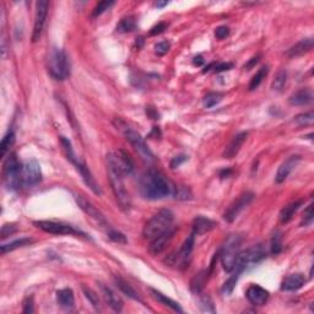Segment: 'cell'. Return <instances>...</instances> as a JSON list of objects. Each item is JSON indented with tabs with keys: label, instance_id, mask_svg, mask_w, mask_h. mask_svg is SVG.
<instances>
[{
	"label": "cell",
	"instance_id": "6da1fadb",
	"mask_svg": "<svg viewBox=\"0 0 314 314\" xmlns=\"http://www.w3.org/2000/svg\"><path fill=\"white\" fill-rule=\"evenodd\" d=\"M107 172L113 194H114L119 206L127 211L132 206V199H130V195L124 184L125 175L120 170V166L118 163L114 152H111L107 155Z\"/></svg>",
	"mask_w": 314,
	"mask_h": 314
},
{
	"label": "cell",
	"instance_id": "7a4b0ae2",
	"mask_svg": "<svg viewBox=\"0 0 314 314\" xmlns=\"http://www.w3.org/2000/svg\"><path fill=\"white\" fill-rule=\"evenodd\" d=\"M140 192L146 199L160 200L171 194V184L162 173L151 168L140 178Z\"/></svg>",
	"mask_w": 314,
	"mask_h": 314
},
{
	"label": "cell",
	"instance_id": "3957f363",
	"mask_svg": "<svg viewBox=\"0 0 314 314\" xmlns=\"http://www.w3.org/2000/svg\"><path fill=\"white\" fill-rule=\"evenodd\" d=\"M113 124H114V127L117 128L118 130L122 132V134L124 135L127 141L130 142V145L134 147L135 151L140 155V157H141L145 162L147 163L154 162L155 161L154 154H152L151 150H150L149 146L146 145L144 137H142L136 130L133 129V128L129 127L124 120L119 119V118H115V119L113 120Z\"/></svg>",
	"mask_w": 314,
	"mask_h": 314
},
{
	"label": "cell",
	"instance_id": "277c9868",
	"mask_svg": "<svg viewBox=\"0 0 314 314\" xmlns=\"http://www.w3.org/2000/svg\"><path fill=\"white\" fill-rule=\"evenodd\" d=\"M173 220H175V216H173L171 210H160L146 222L144 229H142V236H144L145 240L152 241L154 238L162 234L163 232L168 231L172 227Z\"/></svg>",
	"mask_w": 314,
	"mask_h": 314
},
{
	"label": "cell",
	"instance_id": "5b68a950",
	"mask_svg": "<svg viewBox=\"0 0 314 314\" xmlns=\"http://www.w3.org/2000/svg\"><path fill=\"white\" fill-rule=\"evenodd\" d=\"M241 245H242V237L240 234H231L224 241L221 249L219 250L221 264L227 272L233 271L236 260H237L238 254L241 253Z\"/></svg>",
	"mask_w": 314,
	"mask_h": 314
},
{
	"label": "cell",
	"instance_id": "8992f818",
	"mask_svg": "<svg viewBox=\"0 0 314 314\" xmlns=\"http://www.w3.org/2000/svg\"><path fill=\"white\" fill-rule=\"evenodd\" d=\"M3 180L9 190H18L22 183V165L16 154H10L3 166Z\"/></svg>",
	"mask_w": 314,
	"mask_h": 314
},
{
	"label": "cell",
	"instance_id": "52a82bcc",
	"mask_svg": "<svg viewBox=\"0 0 314 314\" xmlns=\"http://www.w3.org/2000/svg\"><path fill=\"white\" fill-rule=\"evenodd\" d=\"M48 71L55 80H65L70 75V63L67 53L59 48H53L48 57Z\"/></svg>",
	"mask_w": 314,
	"mask_h": 314
},
{
	"label": "cell",
	"instance_id": "ba28073f",
	"mask_svg": "<svg viewBox=\"0 0 314 314\" xmlns=\"http://www.w3.org/2000/svg\"><path fill=\"white\" fill-rule=\"evenodd\" d=\"M265 257H267V250H265L264 246H253V247L248 248L245 252H241L240 254H238L237 260H236V265H234V269L232 272L240 275L241 272L245 271L247 268L262 262Z\"/></svg>",
	"mask_w": 314,
	"mask_h": 314
},
{
	"label": "cell",
	"instance_id": "9c48e42d",
	"mask_svg": "<svg viewBox=\"0 0 314 314\" xmlns=\"http://www.w3.org/2000/svg\"><path fill=\"white\" fill-rule=\"evenodd\" d=\"M75 200H76L77 205L80 206V209L83 210V211L85 212V214L88 215V216L90 217V219L92 220V221L95 222L100 228H102L106 233L110 234L111 232L114 229L110 224H108V221L106 220V217L101 214V211H98V210L96 209V207L93 206L88 199H85L83 195H75Z\"/></svg>",
	"mask_w": 314,
	"mask_h": 314
},
{
	"label": "cell",
	"instance_id": "30bf717a",
	"mask_svg": "<svg viewBox=\"0 0 314 314\" xmlns=\"http://www.w3.org/2000/svg\"><path fill=\"white\" fill-rule=\"evenodd\" d=\"M194 234H190L189 237L184 241L178 253L171 254L166 262L170 265H176L178 269H185L189 265L190 259H192V253L194 249Z\"/></svg>",
	"mask_w": 314,
	"mask_h": 314
},
{
	"label": "cell",
	"instance_id": "8fae6325",
	"mask_svg": "<svg viewBox=\"0 0 314 314\" xmlns=\"http://www.w3.org/2000/svg\"><path fill=\"white\" fill-rule=\"evenodd\" d=\"M36 227H38L42 231L47 232L50 234H58V236H80V231L75 229L74 227L70 224H62V222H55V221H47V220H41V221L33 222Z\"/></svg>",
	"mask_w": 314,
	"mask_h": 314
},
{
	"label": "cell",
	"instance_id": "7c38bea8",
	"mask_svg": "<svg viewBox=\"0 0 314 314\" xmlns=\"http://www.w3.org/2000/svg\"><path fill=\"white\" fill-rule=\"evenodd\" d=\"M253 199H254V194H253L252 192L242 193L237 199L234 200V202L227 207V210L224 214V219L226 220L227 222H229V224L233 222L234 220L237 219L238 215L253 202Z\"/></svg>",
	"mask_w": 314,
	"mask_h": 314
},
{
	"label": "cell",
	"instance_id": "4fadbf2b",
	"mask_svg": "<svg viewBox=\"0 0 314 314\" xmlns=\"http://www.w3.org/2000/svg\"><path fill=\"white\" fill-rule=\"evenodd\" d=\"M48 10H49V3L45 0H40L36 3V15H35V25H33L32 32V41L37 42L40 41L42 36L43 28H45V20L48 16Z\"/></svg>",
	"mask_w": 314,
	"mask_h": 314
},
{
	"label": "cell",
	"instance_id": "5bb4252c",
	"mask_svg": "<svg viewBox=\"0 0 314 314\" xmlns=\"http://www.w3.org/2000/svg\"><path fill=\"white\" fill-rule=\"evenodd\" d=\"M42 180V171L36 160H28L22 165V183L27 187H33Z\"/></svg>",
	"mask_w": 314,
	"mask_h": 314
},
{
	"label": "cell",
	"instance_id": "9a60e30c",
	"mask_svg": "<svg viewBox=\"0 0 314 314\" xmlns=\"http://www.w3.org/2000/svg\"><path fill=\"white\" fill-rule=\"evenodd\" d=\"M173 234H175V228L171 227L168 231L163 232L162 234H160L158 237L154 238L152 241H150V246H149V252L151 253L152 255H158L160 253H162L166 248L168 247L170 242L172 241Z\"/></svg>",
	"mask_w": 314,
	"mask_h": 314
},
{
	"label": "cell",
	"instance_id": "2e32d148",
	"mask_svg": "<svg viewBox=\"0 0 314 314\" xmlns=\"http://www.w3.org/2000/svg\"><path fill=\"white\" fill-rule=\"evenodd\" d=\"M71 162L74 163L75 167H76V170L79 171V172H80L81 177H83L84 182L86 183V185H88V187L90 188V189L92 190V192L95 193V194H97V195L102 194L100 185H98V183L96 182V179L93 178L92 173L90 172V170H89L88 166H86L84 162H81L80 160H77V157H75V158L71 161Z\"/></svg>",
	"mask_w": 314,
	"mask_h": 314
},
{
	"label": "cell",
	"instance_id": "e0dca14e",
	"mask_svg": "<svg viewBox=\"0 0 314 314\" xmlns=\"http://www.w3.org/2000/svg\"><path fill=\"white\" fill-rule=\"evenodd\" d=\"M246 297L253 306H263L267 303L268 298H269V292L259 285H252L248 287Z\"/></svg>",
	"mask_w": 314,
	"mask_h": 314
},
{
	"label": "cell",
	"instance_id": "ac0fdd59",
	"mask_svg": "<svg viewBox=\"0 0 314 314\" xmlns=\"http://www.w3.org/2000/svg\"><path fill=\"white\" fill-rule=\"evenodd\" d=\"M299 161H301V156H297V155L290 156L285 162H282V165L280 166L279 170H277L276 176H275V182H276L277 184L285 182V180L287 179V177L290 176V173H291L292 171H293V168L298 165Z\"/></svg>",
	"mask_w": 314,
	"mask_h": 314
},
{
	"label": "cell",
	"instance_id": "d6986e66",
	"mask_svg": "<svg viewBox=\"0 0 314 314\" xmlns=\"http://www.w3.org/2000/svg\"><path fill=\"white\" fill-rule=\"evenodd\" d=\"M100 290H101V293H102L103 298H105L106 303L108 304V306L111 307V308L113 309V311L115 312H120L123 309V301L120 299V297L118 296L117 293H115L114 291H113L111 287L106 286L105 284H102V282H100Z\"/></svg>",
	"mask_w": 314,
	"mask_h": 314
},
{
	"label": "cell",
	"instance_id": "ffe728a7",
	"mask_svg": "<svg viewBox=\"0 0 314 314\" xmlns=\"http://www.w3.org/2000/svg\"><path fill=\"white\" fill-rule=\"evenodd\" d=\"M247 136H248V133H245V132L240 133V134H237L236 136H233V139L229 141V144L227 145V147L224 149V158L231 160V158L237 156V154L240 152L242 145L245 144V141L247 140Z\"/></svg>",
	"mask_w": 314,
	"mask_h": 314
},
{
	"label": "cell",
	"instance_id": "44dd1931",
	"mask_svg": "<svg viewBox=\"0 0 314 314\" xmlns=\"http://www.w3.org/2000/svg\"><path fill=\"white\" fill-rule=\"evenodd\" d=\"M216 226L217 224L212 220L204 216H198L193 221V234L194 236H200V234L207 233V232L212 231Z\"/></svg>",
	"mask_w": 314,
	"mask_h": 314
},
{
	"label": "cell",
	"instance_id": "7402d4cb",
	"mask_svg": "<svg viewBox=\"0 0 314 314\" xmlns=\"http://www.w3.org/2000/svg\"><path fill=\"white\" fill-rule=\"evenodd\" d=\"M307 282V277L303 274H292L285 277L281 284V290L284 291H296L303 287Z\"/></svg>",
	"mask_w": 314,
	"mask_h": 314
},
{
	"label": "cell",
	"instance_id": "603a6c76",
	"mask_svg": "<svg viewBox=\"0 0 314 314\" xmlns=\"http://www.w3.org/2000/svg\"><path fill=\"white\" fill-rule=\"evenodd\" d=\"M312 49H313V38H306V40L299 41L298 43L292 45V47L286 52V55L289 58L301 57V55L311 52Z\"/></svg>",
	"mask_w": 314,
	"mask_h": 314
},
{
	"label": "cell",
	"instance_id": "cb8c5ba5",
	"mask_svg": "<svg viewBox=\"0 0 314 314\" xmlns=\"http://www.w3.org/2000/svg\"><path fill=\"white\" fill-rule=\"evenodd\" d=\"M313 100V93L309 89H302L297 91L293 95L290 96L289 103L291 106H306L312 102Z\"/></svg>",
	"mask_w": 314,
	"mask_h": 314
},
{
	"label": "cell",
	"instance_id": "d4e9b609",
	"mask_svg": "<svg viewBox=\"0 0 314 314\" xmlns=\"http://www.w3.org/2000/svg\"><path fill=\"white\" fill-rule=\"evenodd\" d=\"M113 280H114L115 286H117L118 289H119L120 291H122L123 293L125 294V296H128L129 298L134 299V301L141 302V298H140V296L137 294V292L135 291L134 289H133L132 285H130L129 282H127L124 279H122L120 276H114V277H113Z\"/></svg>",
	"mask_w": 314,
	"mask_h": 314
},
{
	"label": "cell",
	"instance_id": "484cf974",
	"mask_svg": "<svg viewBox=\"0 0 314 314\" xmlns=\"http://www.w3.org/2000/svg\"><path fill=\"white\" fill-rule=\"evenodd\" d=\"M57 301L60 307L65 309H71L75 304L74 292L70 289H63L57 292Z\"/></svg>",
	"mask_w": 314,
	"mask_h": 314
},
{
	"label": "cell",
	"instance_id": "4316f807",
	"mask_svg": "<svg viewBox=\"0 0 314 314\" xmlns=\"http://www.w3.org/2000/svg\"><path fill=\"white\" fill-rule=\"evenodd\" d=\"M117 156V161L120 166V170L123 171L124 175H132L134 172V162L129 157V155L123 150H119L118 152H114Z\"/></svg>",
	"mask_w": 314,
	"mask_h": 314
},
{
	"label": "cell",
	"instance_id": "83f0119b",
	"mask_svg": "<svg viewBox=\"0 0 314 314\" xmlns=\"http://www.w3.org/2000/svg\"><path fill=\"white\" fill-rule=\"evenodd\" d=\"M150 292H151L152 297H154L156 301H158L160 303L165 304L166 307H168V308H171L172 311L175 312H178V313H182L183 309L180 308L179 304L177 303V302H175L173 299H171L170 297H167L166 294L161 293L160 291H157V290H154V289H150Z\"/></svg>",
	"mask_w": 314,
	"mask_h": 314
},
{
	"label": "cell",
	"instance_id": "f1b7e54d",
	"mask_svg": "<svg viewBox=\"0 0 314 314\" xmlns=\"http://www.w3.org/2000/svg\"><path fill=\"white\" fill-rule=\"evenodd\" d=\"M301 205H302L301 200L290 202L289 205H286V206L280 211V222H281V224H289V222L292 220V217L294 216V214L297 212V210L299 209Z\"/></svg>",
	"mask_w": 314,
	"mask_h": 314
},
{
	"label": "cell",
	"instance_id": "f546056e",
	"mask_svg": "<svg viewBox=\"0 0 314 314\" xmlns=\"http://www.w3.org/2000/svg\"><path fill=\"white\" fill-rule=\"evenodd\" d=\"M207 275H209V272H207L206 270H202V271L195 274V276L193 277L192 281H190V290H192L194 293H199V292L202 291L204 285L206 284Z\"/></svg>",
	"mask_w": 314,
	"mask_h": 314
},
{
	"label": "cell",
	"instance_id": "4dcf8cb0",
	"mask_svg": "<svg viewBox=\"0 0 314 314\" xmlns=\"http://www.w3.org/2000/svg\"><path fill=\"white\" fill-rule=\"evenodd\" d=\"M33 241L30 240V238H21V240H16L14 242L8 243V245H3L0 247V250H1V254H5V253L13 252V250L18 249V248L25 247V246L31 245Z\"/></svg>",
	"mask_w": 314,
	"mask_h": 314
},
{
	"label": "cell",
	"instance_id": "1f68e13d",
	"mask_svg": "<svg viewBox=\"0 0 314 314\" xmlns=\"http://www.w3.org/2000/svg\"><path fill=\"white\" fill-rule=\"evenodd\" d=\"M287 81V72L286 70H279L277 74L275 75L274 80H272L271 89L274 91H277V92H281L284 90L285 85H286Z\"/></svg>",
	"mask_w": 314,
	"mask_h": 314
},
{
	"label": "cell",
	"instance_id": "d6a6232c",
	"mask_svg": "<svg viewBox=\"0 0 314 314\" xmlns=\"http://www.w3.org/2000/svg\"><path fill=\"white\" fill-rule=\"evenodd\" d=\"M268 72H269V67H262L259 70H258L257 74L252 77V80H250V83H249V86H248L249 91L255 90V89H257L258 86L263 83V80L265 79V76L268 75Z\"/></svg>",
	"mask_w": 314,
	"mask_h": 314
},
{
	"label": "cell",
	"instance_id": "836d02e7",
	"mask_svg": "<svg viewBox=\"0 0 314 314\" xmlns=\"http://www.w3.org/2000/svg\"><path fill=\"white\" fill-rule=\"evenodd\" d=\"M81 289H83L84 294H85L86 298L89 299V302L91 303V306H92L96 311H101V304H100V298H98V294L96 293L92 289L85 286V285H83V287H81Z\"/></svg>",
	"mask_w": 314,
	"mask_h": 314
},
{
	"label": "cell",
	"instance_id": "e575fe53",
	"mask_svg": "<svg viewBox=\"0 0 314 314\" xmlns=\"http://www.w3.org/2000/svg\"><path fill=\"white\" fill-rule=\"evenodd\" d=\"M135 26H136L135 19L133 16H128V18H124L120 20V22L117 25V31L120 33L132 32L135 28Z\"/></svg>",
	"mask_w": 314,
	"mask_h": 314
},
{
	"label": "cell",
	"instance_id": "d590c367",
	"mask_svg": "<svg viewBox=\"0 0 314 314\" xmlns=\"http://www.w3.org/2000/svg\"><path fill=\"white\" fill-rule=\"evenodd\" d=\"M14 142H15V134H14V132H9L8 134L3 137V140H1V144H0V149H1V157H3V158L6 156V154L10 151L11 146L14 145Z\"/></svg>",
	"mask_w": 314,
	"mask_h": 314
},
{
	"label": "cell",
	"instance_id": "8d00e7d4",
	"mask_svg": "<svg viewBox=\"0 0 314 314\" xmlns=\"http://www.w3.org/2000/svg\"><path fill=\"white\" fill-rule=\"evenodd\" d=\"M270 249L274 255H277L282 250V233L280 231H276L271 237V243H270Z\"/></svg>",
	"mask_w": 314,
	"mask_h": 314
},
{
	"label": "cell",
	"instance_id": "74e56055",
	"mask_svg": "<svg viewBox=\"0 0 314 314\" xmlns=\"http://www.w3.org/2000/svg\"><path fill=\"white\" fill-rule=\"evenodd\" d=\"M222 93L220 92H209L204 97V106L206 108H212L214 106L219 105L222 100Z\"/></svg>",
	"mask_w": 314,
	"mask_h": 314
},
{
	"label": "cell",
	"instance_id": "f35d334b",
	"mask_svg": "<svg viewBox=\"0 0 314 314\" xmlns=\"http://www.w3.org/2000/svg\"><path fill=\"white\" fill-rule=\"evenodd\" d=\"M313 120H314V114L312 111L311 112L301 113V114L294 117V122H296V124L301 125V127H303V125H311L312 123H313Z\"/></svg>",
	"mask_w": 314,
	"mask_h": 314
},
{
	"label": "cell",
	"instance_id": "ab89813d",
	"mask_svg": "<svg viewBox=\"0 0 314 314\" xmlns=\"http://www.w3.org/2000/svg\"><path fill=\"white\" fill-rule=\"evenodd\" d=\"M199 307L202 309V312H205V313H215L216 309H215L214 303H212L211 298L209 296H202L200 297L199 301Z\"/></svg>",
	"mask_w": 314,
	"mask_h": 314
},
{
	"label": "cell",
	"instance_id": "60d3db41",
	"mask_svg": "<svg viewBox=\"0 0 314 314\" xmlns=\"http://www.w3.org/2000/svg\"><path fill=\"white\" fill-rule=\"evenodd\" d=\"M113 5H114V1H100V3L95 6V9H93L92 18H97V16L102 15L106 10L112 8Z\"/></svg>",
	"mask_w": 314,
	"mask_h": 314
},
{
	"label": "cell",
	"instance_id": "b9f144b4",
	"mask_svg": "<svg viewBox=\"0 0 314 314\" xmlns=\"http://www.w3.org/2000/svg\"><path fill=\"white\" fill-rule=\"evenodd\" d=\"M238 276H240V275H238V274H234V272H233V275H232V276L229 277V279L227 280L226 282H224V289H222V291H224V293L228 294V293H231L232 291H233L234 286H236V282H237Z\"/></svg>",
	"mask_w": 314,
	"mask_h": 314
},
{
	"label": "cell",
	"instance_id": "7bdbcfd3",
	"mask_svg": "<svg viewBox=\"0 0 314 314\" xmlns=\"http://www.w3.org/2000/svg\"><path fill=\"white\" fill-rule=\"evenodd\" d=\"M314 217V212H313V204L308 205L306 210L303 212V219H302V226H308V224H312Z\"/></svg>",
	"mask_w": 314,
	"mask_h": 314
},
{
	"label": "cell",
	"instance_id": "ee69618b",
	"mask_svg": "<svg viewBox=\"0 0 314 314\" xmlns=\"http://www.w3.org/2000/svg\"><path fill=\"white\" fill-rule=\"evenodd\" d=\"M175 198L178 200H187L192 198V193L188 188L178 187L175 192Z\"/></svg>",
	"mask_w": 314,
	"mask_h": 314
},
{
	"label": "cell",
	"instance_id": "f6af8a7d",
	"mask_svg": "<svg viewBox=\"0 0 314 314\" xmlns=\"http://www.w3.org/2000/svg\"><path fill=\"white\" fill-rule=\"evenodd\" d=\"M170 48H171L170 42H167V41H163V42L157 43V45H155V52H156L157 55L162 57V55L167 54V52L170 50Z\"/></svg>",
	"mask_w": 314,
	"mask_h": 314
},
{
	"label": "cell",
	"instance_id": "bcb514c9",
	"mask_svg": "<svg viewBox=\"0 0 314 314\" xmlns=\"http://www.w3.org/2000/svg\"><path fill=\"white\" fill-rule=\"evenodd\" d=\"M229 35V28L227 26H220L215 30V36L217 40H224Z\"/></svg>",
	"mask_w": 314,
	"mask_h": 314
},
{
	"label": "cell",
	"instance_id": "7dc6e473",
	"mask_svg": "<svg viewBox=\"0 0 314 314\" xmlns=\"http://www.w3.org/2000/svg\"><path fill=\"white\" fill-rule=\"evenodd\" d=\"M16 226H14V224H4L3 228H1V238H6L8 236H11L13 233H15L16 232Z\"/></svg>",
	"mask_w": 314,
	"mask_h": 314
},
{
	"label": "cell",
	"instance_id": "c3c4849f",
	"mask_svg": "<svg viewBox=\"0 0 314 314\" xmlns=\"http://www.w3.org/2000/svg\"><path fill=\"white\" fill-rule=\"evenodd\" d=\"M167 28V25H166L165 22H160L157 23L156 26H154V27L151 28V31H150V35L151 36H157V35H161V33L165 32V30Z\"/></svg>",
	"mask_w": 314,
	"mask_h": 314
},
{
	"label": "cell",
	"instance_id": "681fc988",
	"mask_svg": "<svg viewBox=\"0 0 314 314\" xmlns=\"http://www.w3.org/2000/svg\"><path fill=\"white\" fill-rule=\"evenodd\" d=\"M23 313H33L35 308H33V297H27L23 301Z\"/></svg>",
	"mask_w": 314,
	"mask_h": 314
},
{
	"label": "cell",
	"instance_id": "f907efd6",
	"mask_svg": "<svg viewBox=\"0 0 314 314\" xmlns=\"http://www.w3.org/2000/svg\"><path fill=\"white\" fill-rule=\"evenodd\" d=\"M184 161H187V156L185 155H180V156H176L172 161H171V168L179 167Z\"/></svg>",
	"mask_w": 314,
	"mask_h": 314
},
{
	"label": "cell",
	"instance_id": "816d5d0a",
	"mask_svg": "<svg viewBox=\"0 0 314 314\" xmlns=\"http://www.w3.org/2000/svg\"><path fill=\"white\" fill-rule=\"evenodd\" d=\"M233 67V64L232 63H221V64L215 65L214 71L215 72H221V71H227V70L232 69Z\"/></svg>",
	"mask_w": 314,
	"mask_h": 314
},
{
	"label": "cell",
	"instance_id": "f5cc1de1",
	"mask_svg": "<svg viewBox=\"0 0 314 314\" xmlns=\"http://www.w3.org/2000/svg\"><path fill=\"white\" fill-rule=\"evenodd\" d=\"M259 59H260V55H257V57H253L252 59L249 60V62L247 63V64L245 65V69H247V70H250L252 69L253 67H254L255 64H257L258 62H259Z\"/></svg>",
	"mask_w": 314,
	"mask_h": 314
},
{
	"label": "cell",
	"instance_id": "db71d44e",
	"mask_svg": "<svg viewBox=\"0 0 314 314\" xmlns=\"http://www.w3.org/2000/svg\"><path fill=\"white\" fill-rule=\"evenodd\" d=\"M202 62H204V60H202V58L200 57V55H199V57H195V58H194V64L200 65Z\"/></svg>",
	"mask_w": 314,
	"mask_h": 314
},
{
	"label": "cell",
	"instance_id": "11a10c76",
	"mask_svg": "<svg viewBox=\"0 0 314 314\" xmlns=\"http://www.w3.org/2000/svg\"><path fill=\"white\" fill-rule=\"evenodd\" d=\"M167 1H162V3H158V1H157L156 3V6H158V8H162V6H165V5H167Z\"/></svg>",
	"mask_w": 314,
	"mask_h": 314
}]
</instances>
